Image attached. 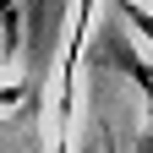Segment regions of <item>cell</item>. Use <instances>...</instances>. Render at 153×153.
<instances>
[{"label": "cell", "instance_id": "7a4b0ae2", "mask_svg": "<svg viewBox=\"0 0 153 153\" xmlns=\"http://www.w3.org/2000/svg\"><path fill=\"white\" fill-rule=\"evenodd\" d=\"M115 11L131 22V33H142L148 44H153V11H148V6H137V0H115Z\"/></svg>", "mask_w": 153, "mask_h": 153}, {"label": "cell", "instance_id": "3957f363", "mask_svg": "<svg viewBox=\"0 0 153 153\" xmlns=\"http://www.w3.org/2000/svg\"><path fill=\"white\" fill-rule=\"evenodd\" d=\"M137 153H153V131H137Z\"/></svg>", "mask_w": 153, "mask_h": 153}, {"label": "cell", "instance_id": "6da1fadb", "mask_svg": "<svg viewBox=\"0 0 153 153\" xmlns=\"http://www.w3.org/2000/svg\"><path fill=\"white\" fill-rule=\"evenodd\" d=\"M104 55L126 66V76H131V82H137V88L148 93V104H153V66L142 60L137 49H131V38H126V33H109V38H104Z\"/></svg>", "mask_w": 153, "mask_h": 153}]
</instances>
